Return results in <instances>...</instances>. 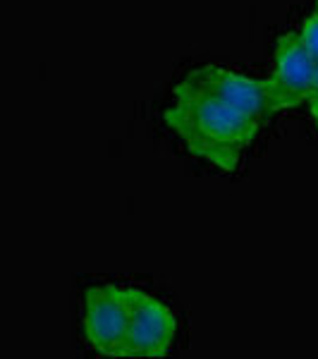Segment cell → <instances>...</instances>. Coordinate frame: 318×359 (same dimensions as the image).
<instances>
[{"label": "cell", "mask_w": 318, "mask_h": 359, "mask_svg": "<svg viewBox=\"0 0 318 359\" xmlns=\"http://www.w3.org/2000/svg\"><path fill=\"white\" fill-rule=\"evenodd\" d=\"M299 36H302L304 46L309 48L311 57H314V60H318V8H316V13H311V15L304 20Z\"/></svg>", "instance_id": "8992f818"}, {"label": "cell", "mask_w": 318, "mask_h": 359, "mask_svg": "<svg viewBox=\"0 0 318 359\" xmlns=\"http://www.w3.org/2000/svg\"><path fill=\"white\" fill-rule=\"evenodd\" d=\"M172 96L175 98L165 111V123L180 135L192 154L211 161L225 172H235L244 149L261 127V115L196 89L184 79L175 84Z\"/></svg>", "instance_id": "6da1fadb"}, {"label": "cell", "mask_w": 318, "mask_h": 359, "mask_svg": "<svg viewBox=\"0 0 318 359\" xmlns=\"http://www.w3.org/2000/svg\"><path fill=\"white\" fill-rule=\"evenodd\" d=\"M132 326L130 290L98 285L84 294V335L103 357H125Z\"/></svg>", "instance_id": "7a4b0ae2"}, {"label": "cell", "mask_w": 318, "mask_h": 359, "mask_svg": "<svg viewBox=\"0 0 318 359\" xmlns=\"http://www.w3.org/2000/svg\"><path fill=\"white\" fill-rule=\"evenodd\" d=\"M309 111H311V118H314V123L318 127V94L309 98Z\"/></svg>", "instance_id": "52a82bcc"}, {"label": "cell", "mask_w": 318, "mask_h": 359, "mask_svg": "<svg viewBox=\"0 0 318 359\" xmlns=\"http://www.w3.org/2000/svg\"><path fill=\"white\" fill-rule=\"evenodd\" d=\"M132 326L125 357H165L177 335V321L160 299L141 290H130Z\"/></svg>", "instance_id": "277c9868"}, {"label": "cell", "mask_w": 318, "mask_h": 359, "mask_svg": "<svg viewBox=\"0 0 318 359\" xmlns=\"http://www.w3.org/2000/svg\"><path fill=\"white\" fill-rule=\"evenodd\" d=\"M316 8H318V5H316Z\"/></svg>", "instance_id": "9c48e42d"}, {"label": "cell", "mask_w": 318, "mask_h": 359, "mask_svg": "<svg viewBox=\"0 0 318 359\" xmlns=\"http://www.w3.org/2000/svg\"><path fill=\"white\" fill-rule=\"evenodd\" d=\"M316 94H318V60L314 62V82H311V96H316Z\"/></svg>", "instance_id": "ba28073f"}, {"label": "cell", "mask_w": 318, "mask_h": 359, "mask_svg": "<svg viewBox=\"0 0 318 359\" xmlns=\"http://www.w3.org/2000/svg\"><path fill=\"white\" fill-rule=\"evenodd\" d=\"M314 57L297 32H287L277 39L273 53V74L265 79L268 113L294 108L309 101L314 82Z\"/></svg>", "instance_id": "3957f363"}, {"label": "cell", "mask_w": 318, "mask_h": 359, "mask_svg": "<svg viewBox=\"0 0 318 359\" xmlns=\"http://www.w3.org/2000/svg\"><path fill=\"white\" fill-rule=\"evenodd\" d=\"M184 82L194 84L196 89H204L208 94L221 96L244 111L261 115V118L270 115L268 101H265V79L247 77V74L221 65H204L184 74Z\"/></svg>", "instance_id": "5b68a950"}]
</instances>
